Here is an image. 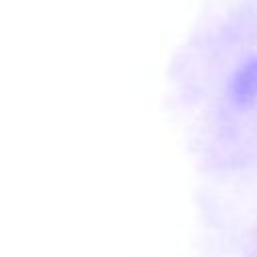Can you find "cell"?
<instances>
[{
    "label": "cell",
    "mask_w": 257,
    "mask_h": 257,
    "mask_svg": "<svg viewBox=\"0 0 257 257\" xmlns=\"http://www.w3.org/2000/svg\"><path fill=\"white\" fill-rule=\"evenodd\" d=\"M257 96V58L247 60L231 80V98L239 104L251 102Z\"/></svg>",
    "instance_id": "1"
}]
</instances>
